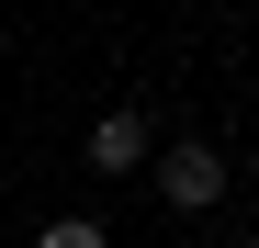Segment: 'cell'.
<instances>
[{
  "mask_svg": "<svg viewBox=\"0 0 259 248\" xmlns=\"http://www.w3.org/2000/svg\"><path fill=\"white\" fill-rule=\"evenodd\" d=\"M147 181H158L169 215H214L226 203V147L214 136H169V147H147Z\"/></svg>",
  "mask_w": 259,
  "mask_h": 248,
  "instance_id": "cell-1",
  "label": "cell"
},
{
  "mask_svg": "<svg viewBox=\"0 0 259 248\" xmlns=\"http://www.w3.org/2000/svg\"><path fill=\"white\" fill-rule=\"evenodd\" d=\"M147 147H158V124H147V113H124V102L91 113V181H136V170H147Z\"/></svg>",
  "mask_w": 259,
  "mask_h": 248,
  "instance_id": "cell-2",
  "label": "cell"
},
{
  "mask_svg": "<svg viewBox=\"0 0 259 248\" xmlns=\"http://www.w3.org/2000/svg\"><path fill=\"white\" fill-rule=\"evenodd\" d=\"M34 248H113V226H102V215H46Z\"/></svg>",
  "mask_w": 259,
  "mask_h": 248,
  "instance_id": "cell-3",
  "label": "cell"
}]
</instances>
